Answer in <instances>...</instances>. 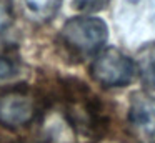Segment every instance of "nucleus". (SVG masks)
<instances>
[{
  "instance_id": "nucleus-8",
  "label": "nucleus",
  "mask_w": 155,
  "mask_h": 143,
  "mask_svg": "<svg viewBox=\"0 0 155 143\" xmlns=\"http://www.w3.org/2000/svg\"><path fill=\"white\" fill-rule=\"evenodd\" d=\"M20 75V65L18 62L7 57H0V83L10 82L15 76Z\"/></svg>"
},
{
  "instance_id": "nucleus-3",
  "label": "nucleus",
  "mask_w": 155,
  "mask_h": 143,
  "mask_svg": "<svg viewBox=\"0 0 155 143\" xmlns=\"http://www.w3.org/2000/svg\"><path fill=\"white\" fill-rule=\"evenodd\" d=\"M95 82L104 86H124L135 76V63L118 48H105L90 67Z\"/></svg>"
},
{
  "instance_id": "nucleus-2",
  "label": "nucleus",
  "mask_w": 155,
  "mask_h": 143,
  "mask_svg": "<svg viewBox=\"0 0 155 143\" xmlns=\"http://www.w3.org/2000/svg\"><path fill=\"white\" fill-rule=\"evenodd\" d=\"M60 37L70 50L80 55H92L107 42L108 28L104 20L95 17H74L64 23Z\"/></svg>"
},
{
  "instance_id": "nucleus-9",
  "label": "nucleus",
  "mask_w": 155,
  "mask_h": 143,
  "mask_svg": "<svg viewBox=\"0 0 155 143\" xmlns=\"http://www.w3.org/2000/svg\"><path fill=\"white\" fill-rule=\"evenodd\" d=\"M12 23H14V12L10 5L7 0H0V40L10 30Z\"/></svg>"
},
{
  "instance_id": "nucleus-10",
  "label": "nucleus",
  "mask_w": 155,
  "mask_h": 143,
  "mask_svg": "<svg viewBox=\"0 0 155 143\" xmlns=\"http://www.w3.org/2000/svg\"><path fill=\"white\" fill-rule=\"evenodd\" d=\"M110 0H74V7L82 12H98L105 8Z\"/></svg>"
},
{
  "instance_id": "nucleus-4",
  "label": "nucleus",
  "mask_w": 155,
  "mask_h": 143,
  "mask_svg": "<svg viewBox=\"0 0 155 143\" xmlns=\"http://www.w3.org/2000/svg\"><path fill=\"white\" fill-rule=\"evenodd\" d=\"M40 113V98L27 90H12L0 96V125L20 128L32 123Z\"/></svg>"
},
{
  "instance_id": "nucleus-1",
  "label": "nucleus",
  "mask_w": 155,
  "mask_h": 143,
  "mask_svg": "<svg viewBox=\"0 0 155 143\" xmlns=\"http://www.w3.org/2000/svg\"><path fill=\"white\" fill-rule=\"evenodd\" d=\"M62 102L65 118L77 133L98 138L108 128V118L98 98L78 80L68 78L62 82Z\"/></svg>"
},
{
  "instance_id": "nucleus-5",
  "label": "nucleus",
  "mask_w": 155,
  "mask_h": 143,
  "mask_svg": "<svg viewBox=\"0 0 155 143\" xmlns=\"http://www.w3.org/2000/svg\"><path fill=\"white\" fill-rule=\"evenodd\" d=\"M128 123L142 141H155V96L135 92L128 106Z\"/></svg>"
},
{
  "instance_id": "nucleus-7",
  "label": "nucleus",
  "mask_w": 155,
  "mask_h": 143,
  "mask_svg": "<svg viewBox=\"0 0 155 143\" xmlns=\"http://www.w3.org/2000/svg\"><path fill=\"white\" fill-rule=\"evenodd\" d=\"M138 68L143 82L155 90V47H148L142 52L138 60Z\"/></svg>"
},
{
  "instance_id": "nucleus-6",
  "label": "nucleus",
  "mask_w": 155,
  "mask_h": 143,
  "mask_svg": "<svg viewBox=\"0 0 155 143\" xmlns=\"http://www.w3.org/2000/svg\"><path fill=\"white\" fill-rule=\"evenodd\" d=\"M28 12L38 20H50L60 8L62 0H24Z\"/></svg>"
}]
</instances>
